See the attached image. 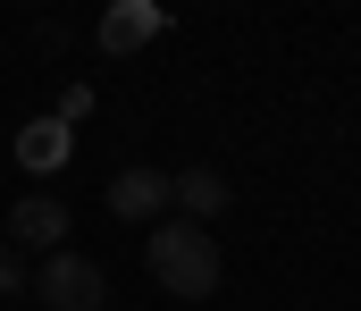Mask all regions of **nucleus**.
Segmentation results:
<instances>
[{
    "instance_id": "obj_3",
    "label": "nucleus",
    "mask_w": 361,
    "mask_h": 311,
    "mask_svg": "<svg viewBox=\"0 0 361 311\" xmlns=\"http://www.w3.org/2000/svg\"><path fill=\"white\" fill-rule=\"evenodd\" d=\"M0 244H17V252H59V244H68V202H59V194L8 202V236H0Z\"/></svg>"
},
{
    "instance_id": "obj_2",
    "label": "nucleus",
    "mask_w": 361,
    "mask_h": 311,
    "mask_svg": "<svg viewBox=\"0 0 361 311\" xmlns=\"http://www.w3.org/2000/svg\"><path fill=\"white\" fill-rule=\"evenodd\" d=\"M25 286H34V295H42L51 311H101V303H109V278H101V261H85L76 244H59V252H42Z\"/></svg>"
},
{
    "instance_id": "obj_6",
    "label": "nucleus",
    "mask_w": 361,
    "mask_h": 311,
    "mask_svg": "<svg viewBox=\"0 0 361 311\" xmlns=\"http://www.w3.org/2000/svg\"><path fill=\"white\" fill-rule=\"evenodd\" d=\"M169 202H177L193 227H210V219L227 210V177H219V169H185V177H169Z\"/></svg>"
},
{
    "instance_id": "obj_4",
    "label": "nucleus",
    "mask_w": 361,
    "mask_h": 311,
    "mask_svg": "<svg viewBox=\"0 0 361 311\" xmlns=\"http://www.w3.org/2000/svg\"><path fill=\"white\" fill-rule=\"evenodd\" d=\"M160 34H169V8H152V0H118V8L101 17V34H92V42H101L109 59H135V51H143V42H160Z\"/></svg>"
},
{
    "instance_id": "obj_7",
    "label": "nucleus",
    "mask_w": 361,
    "mask_h": 311,
    "mask_svg": "<svg viewBox=\"0 0 361 311\" xmlns=\"http://www.w3.org/2000/svg\"><path fill=\"white\" fill-rule=\"evenodd\" d=\"M68 143H76V135H68V118H34V126L17 135V160L42 177V169H59V160H68Z\"/></svg>"
},
{
    "instance_id": "obj_1",
    "label": "nucleus",
    "mask_w": 361,
    "mask_h": 311,
    "mask_svg": "<svg viewBox=\"0 0 361 311\" xmlns=\"http://www.w3.org/2000/svg\"><path fill=\"white\" fill-rule=\"evenodd\" d=\"M143 261H152V278L185 295V303H210L219 295V244H210V227H193V219H160L152 227V244H143Z\"/></svg>"
},
{
    "instance_id": "obj_8",
    "label": "nucleus",
    "mask_w": 361,
    "mask_h": 311,
    "mask_svg": "<svg viewBox=\"0 0 361 311\" xmlns=\"http://www.w3.org/2000/svg\"><path fill=\"white\" fill-rule=\"evenodd\" d=\"M25 278H34V261H25V252H17V244H0V295H17V286H25Z\"/></svg>"
},
{
    "instance_id": "obj_5",
    "label": "nucleus",
    "mask_w": 361,
    "mask_h": 311,
    "mask_svg": "<svg viewBox=\"0 0 361 311\" xmlns=\"http://www.w3.org/2000/svg\"><path fill=\"white\" fill-rule=\"evenodd\" d=\"M109 210H118L126 227H135V219H160V210H169V177H160V169H118V177H109Z\"/></svg>"
}]
</instances>
